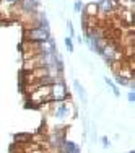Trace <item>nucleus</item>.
Segmentation results:
<instances>
[{"label": "nucleus", "mask_w": 135, "mask_h": 153, "mask_svg": "<svg viewBox=\"0 0 135 153\" xmlns=\"http://www.w3.org/2000/svg\"><path fill=\"white\" fill-rule=\"evenodd\" d=\"M101 56L106 60V64H112V62H117L122 57V49H119V44L116 39H108L106 46L101 49Z\"/></svg>", "instance_id": "nucleus-1"}, {"label": "nucleus", "mask_w": 135, "mask_h": 153, "mask_svg": "<svg viewBox=\"0 0 135 153\" xmlns=\"http://www.w3.org/2000/svg\"><path fill=\"white\" fill-rule=\"evenodd\" d=\"M70 96L68 94V90H67V85H65L64 78H59L50 85V90H49V98L52 103H60V101H65L67 98Z\"/></svg>", "instance_id": "nucleus-2"}, {"label": "nucleus", "mask_w": 135, "mask_h": 153, "mask_svg": "<svg viewBox=\"0 0 135 153\" xmlns=\"http://www.w3.org/2000/svg\"><path fill=\"white\" fill-rule=\"evenodd\" d=\"M23 39L24 41H31V42H42V41L50 39V31H49V28H46V26L23 30Z\"/></svg>", "instance_id": "nucleus-3"}, {"label": "nucleus", "mask_w": 135, "mask_h": 153, "mask_svg": "<svg viewBox=\"0 0 135 153\" xmlns=\"http://www.w3.org/2000/svg\"><path fill=\"white\" fill-rule=\"evenodd\" d=\"M98 3V20H106L108 16L116 15L119 8L117 0H99Z\"/></svg>", "instance_id": "nucleus-4"}, {"label": "nucleus", "mask_w": 135, "mask_h": 153, "mask_svg": "<svg viewBox=\"0 0 135 153\" xmlns=\"http://www.w3.org/2000/svg\"><path fill=\"white\" fill-rule=\"evenodd\" d=\"M18 7L21 8L23 13H33V12H38L39 2L38 0H18Z\"/></svg>", "instance_id": "nucleus-5"}, {"label": "nucleus", "mask_w": 135, "mask_h": 153, "mask_svg": "<svg viewBox=\"0 0 135 153\" xmlns=\"http://www.w3.org/2000/svg\"><path fill=\"white\" fill-rule=\"evenodd\" d=\"M83 15L90 16V18H98V3L96 2H91L88 5L83 7Z\"/></svg>", "instance_id": "nucleus-6"}, {"label": "nucleus", "mask_w": 135, "mask_h": 153, "mask_svg": "<svg viewBox=\"0 0 135 153\" xmlns=\"http://www.w3.org/2000/svg\"><path fill=\"white\" fill-rule=\"evenodd\" d=\"M73 86H75V90H76V93H78V96H80V100H82V103L83 104H86L88 103V94H86L85 91V88H83V85L78 82V80H73Z\"/></svg>", "instance_id": "nucleus-7"}, {"label": "nucleus", "mask_w": 135, "mask_h": 153, "mask_svg": "<svg viewBox=\"0 0 135 153\" xmlns=\"http://www.w3.org/2000/svg\"><path fill=\"white\" fill-rule=\"evenodd\" d=\"M28 142H31L30 134H16L15 135V143H18V145H24V143H28Z\"/></svg>", "instance_id": "nucleus-8"}, {"label": "nucleus", "mask_w": 135, "mask_h": 153, "mask_svg": "<svg viewBox=\"0 0 135 153\" xmlns=\"http://www.w3.org/2000/svg\"><path fill=\"white\" fill-rule=\"evenodd\" d=\"M104 82L108 83L109 86H111V90H112V93H114V96H116V98H119V96H120V91H119V88H117V86H116V83L112 82L111 78H108V76H104Z\"/></svg>", "instance_id": "nucleus-9"}, {"label": "nucleus", "mask_w": 135, "mask_h": 153, "mask_svg": "<svg viewBox=\"0 0 135 153\" xmlns=\"http://www.w3.org/2000/svg\"><path fill=\"white\" fill-rule=\"evenodd\" d=\"M114 80H116V83H119V85H129V83H130V80L124 78V76H119L116 74H114Z\"/></svg>", "instance_id": "nucleus-10"}, {"label": "nucleus", "mask_w": 135, "mask_h": 153, "mask_svg": "<svg viewBox=\"0 0 135 153\" xmlns=\"http://www.w3.org/2000/svg\"><path fill=\"white\" fill-rule=\"evenodd\" d=\"M83 2L82 0H75V3H73V8H75V13H82L83 12Z\"/></svg>", "instance_id": "nucleus-11"}, {"label": "nucleus", "mask_w": 135, "mask_h": 153, "mask_svg": "<svg viewBox=\"0 0 135 153\" xmlns=\"http://www.w3.org/2000/svg\"><path fill=\"white\" fill-rule=\"evenodd\" d=\"M65 47H67V51L68 52H72L73 51V42H72V38H65Z\"/></svg>", "instance_id": "nucleus-12"}, {"label": "nucleus", "mask_w": 135, "mask_h": 153, "mask_svg": "<svg viewBox=\"0 0 135 153\" xmlns=\"http://www.w3.org/2000/svg\"><path fill=\"white\" fill-rule=\"evenodd\" d=\"M101 143H103V147L104 148H109V147H111V140H109V138L108 137H101Z\"/></svg>", "instance_id": "nucleus-13"}, {"label": "nucleus", "mask_w": 135, "mask_h": 153, "mask_svg": "<svg viewBox=\"0 0 135 153\" xmlns=\"http://www.w3.org/2000/svg\"><path fill=\"white\" fill-rule=\"evenodd\" d=\"M67 28H68V33H70V36H68V38H72V36H75L73 25H72V21H70V20H67Z\"/></svg>", "instance_id": "nucleus-14"}, {"label": "nucleus", "mask_w": 135, "mask_h": 153, "mask_svg": "<svg viewBox=\"0 0 135 153\" xmlns=\"http://www.w3.org/2000/svg\"><path fill=\"white\" fill-rule=\"evenodd\" d=\"M127 98H129L130 104H134V101H135V93H134V91H129V94H127Z\"/></svg>", "instance_id": "nucleus-15"}, {"label": "nucleus", "mask_w": 135, "mask_h": 153, "mask_svg": "<svg viewBox=\"0 0 135 153\" xmlns=\"http://www.w3.org/2000/svg\"><path fill=\"white\" fill-rule=\"evenodd\" d=\"M2 2H3V3H7V5H8V8H10L12 5H15V3H18V0H2Z\"/></svg>", "instance_id": "nucleus-16"}, {"label": "nucleus", "mask_w": 135, "mask_h": 153, "mask_svg": "<svg viewBox=\"0 0 135 153\" xmlns=\"http://www.w3.org/2000/svg\"><path fill=\"white\" fill-rule=\"evenodd\" d=\"M129 153H135V152H134V150H132V152H129Z\"/></svg>", "instance_id": "nucleus-17"}]
</instances>
